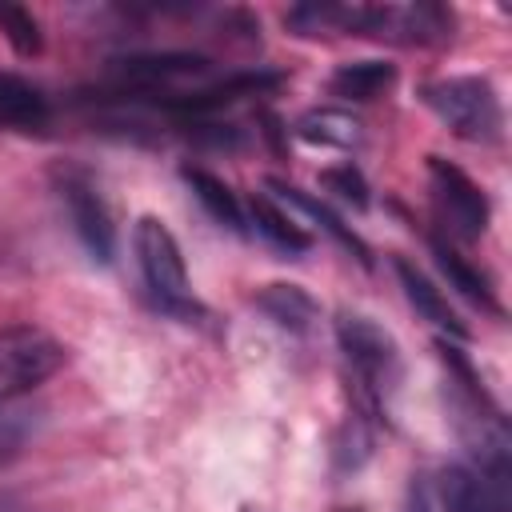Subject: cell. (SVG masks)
I'll return each mask as SVG.
<instances>
[{"label":"cell","instance_id":"cell-17","mask_svg":"<svg viewBox=\"0 0 512 512\" xmlns=\"http://www.w3.org/2000/svg\"><path fill=\"white\" fill-rule=\"evenodd\" d=\"M296 136L320 148H352L360 140V124L340 108H312L296 120Z\"/></svg>","mask_w":512,"mask_h":512},{"label":"cell","instance_id":"cell-6","mask_svg":"<svg viewBox=\"0 0 512 512\" xmlns=\"http://www.w3.org/2000/svg\"><path fill=\"white\" fill-rule=\"evenodd\" d=\"M428 188H432V204H436L448 236L480 240L488 232V220H492L488 196L464 168L448 164L444 156H428Z\"/></svg>","mask_w":512,"mask_h":512},{"label":"cell","instance_id":"cell-11","mask_svg":"<svg viewBox=\"0 0 512 512\" xmlns=\"http://www.w3.org/2000/svg\"><path fill=\"white\" fill-rule=\"evenodd\" d=\"M268 188H272V192L284 200V208H296V212H304L308 220H316V224H320V228H324V232H328V236H332V240H336L344 252H352V256H356L364 268L372 264L368 244H364V240L352 232V224H344V220H340V216H336V212H332L324 200H316V196H308V192H300V188H292V184H284V180H268Z\"/></svg>","mask_w":512,"mask_h":512},{"label":"cell","instance_id":"cell-7","mask_svg":"<svg viewBox=\"0 0 512 512\" xmlns=\"http://www.w3.org/2000/svg\"><path fill=\"white\" fill-rule=\"evenodd\" d=\"M204 72H208V60L196 52H136L112 64L120 92H140V96L160 92V100H172V88L180 80H196Z\"/></svg>","mask_w":512,"mask_h":512},{"label":"cell","instance_id":"cell-8","mask_svg":"<svg viewBox=\"0 0 512 512\" xmlns=\"http://www.w3.org/2000/svg\"><path fill=\"white\" fill-rule=\"evenodd\" d=\"M436 500L444 512H508V484L484 476L468 464H448L436 480Z\"/></svg>","mask_w":512,"mask_h":512},{"label":"cell","instance_id":"cell-3","mask_svg":"<svg viewBox=\"0 0 512 512\" xmlns=\"http://www.w3.org/2000/svg\"><path fill=\"white\" fill-rule=\"evenodd\" d=\"M424 104L448 124L460 140L472 144H496L504 132V108L496 88L484 76H444L420 88Z\"/></svg>","mask_w":512,"mask_h":512},{"label":"cell","instance_id":"cell-16","mask_svg":"<svg viewBox=\"0 0 512 512\" xmlns=\"http://www.w3.org/2000/svg\"><path fill=\"white\" fill-rule=\"evenodd\" d=\"M392 84H396V64L388 60H352L328 76V92L340 100H376Z\"/></svg>","mask_w":512,"mask_h":512},{"label":"cell","instance_id":"cell-14","mask_svg":"<svg viewBox=\"0 0 512 512\" xmlns=\"http://www.w3.org/2000/svg\"><path fill=\"white\" fill-rule=\"evenodd\" d=\"M44 124H48V96L32 80L16 72H0V128L32 132Z\"/></svg>","mask_w":512,"mask_h":512},{"label":"cell","instance_id":"cell-15","mask_svg":"<svg viewBox=\"0 0 512 512\" xmlns=\"http://www.w3.org/2000/svg\"><path fill=\"white\" fill-rule=\"evenodd\" d=\"M256 308L276 324V328H284V332H308L312 324H316V316H320V308H316V300L300 288V284H264L260 292H256Z\"/></svg>","mask_w":512,"mask_h":512},{"label":"cell","instance_id":"cell-12","mask_svg":"<svg viewBox=\"0 0 512 512\" xmlns=\"http://www.w3.org/2000/svg\"><path fill=\"white\" fill-rule=\"evenodd\" d=\"M244 216H248V224H252L272 248H280V252H288V256L312 248V236L296 224V216H292L288 208H280V204H276L272 196H264V192H256V196L244 204Z\"/></svg>","mask_w":512,"mask_h":512},{"label":"cell","instance_id":"cell-2","mask_svg":"<svg viewBox=\"0 0 512 512\" xmlns=\"http://www.w3.org/2000/svg\"><path fill=\"white\" fill-rule=\"evenodd\" d=\"M336 344L344 352V364L352 372L356 396L368 412H380V400L400 384V348L396 340L360 312L336 316Z\"/></svg>","mask_w":512,"mask_h":512},{"label":"cell","instance_id":"cell-20","mask_svg":"<svg viewBox=\"0 0 512 512\" xmlns=\"http://www.w3.org/2000/svg\"><path fill=\"white\" fill-rule=\"evenodd\" d=\"M0 28L16 44V52H24V56L40 52V28H36L32 12H24V8H0Z\"/></svg>","mask_w":512,"mask_h":512},{"label":"cell","instance_id":"cell-13","mask_svg":"<svg viewBox=\"0 0 512 512\" xmlns=\"http://www.w3.org/2000/svg\"><path fill=\"white\" fill-rule=\"evenodd\" d=\"M432 260H436V268L444 272L448 288H456L464 300H472V304L484 308V312H500V300H496V292H492V280H488L480 268H472L444 236H432Z\"/></svg>","mask_w":512,"mask_h":512},{"label":"cell","instance_id":"cell-19","mask_svg":"<svg viewBox=\"0 0 512 512\" xmlns=\"http://www.w3.org/2000/svg\"><path fill=\"white\" fill-rule=\"evenodd\" d=\"M320 184H324L328 192H336L344 204H356V208H364V204H368V184H364V176H360L352 164L324 168V172H320Z\"/></svg>","mask_w":512,"mask_h":512},{"label":"cell","instance_id":"cell-1","mask_svg":"<svg viewBox=\"0 0 512 512\" xmlns=\"http://www.w3.org/2000/svg\"><path fill=\"white\" fill-rule=\"evenodd\" d=\"M132 252H136L140 280H144V288H148V296L160 312L180 316V320L204 316L200 300L192 296L184 252H180L168 224H160L156 216H140L136 228H132Z\"/></svg>","mask_w":512,"mask_h":512},{"label":"cell","instance_id":"cell-21","mask_svg":"<svg viewBox=\"0 0 512 512\" xmlns=\"http://www.w3.org/2000/svg\"><path fill=\"white\" fill-rule=\"evenodd\" d=\"M404 512H432V492H428V484H412Z\"/></svg>","mask_w":512,"mask_h":512},{"label":"cell","instance_id":"cell-10","mask_svg":"<svg viewBox=\"0 0 512 512\" xmlns=\"http://www.w3.org/2000/svg\"><path fill=\"white\" fill-rule=\"evenodd\" d=\"M180 180L192 188V196L200 200V208L220 224V228H232V232H248V216H244V200L208 168L200 164H184L180 168Z\"/></svg>","mask_w":512,"mask_h":512},{"label":"cell","instance_id":"cell-22","mask_svg":"<svg viewBox=\"0 0 512 512\" xmlns=\"http://www.w3.org/2000/svg\"><path fill=\"white\" fill-rule=\"evenodd\" d=\"M244 512H248V508H244Z\"/></svg>","mask_w":512,"mask_h":512},{"label":"cell","instance_id":"cell-18","mask_svg":"<svg viewBox=\"0 0 512 512\" xmlns=\"http://www.w3.org/2000/svg\"><path fill=\"white\" fill-rule=\"evenodd\" d=\"M32 424H36V416L24 408V400L20 404H0V460L20 452V444L32 436Z\"/></svg>","mask_w":512,"mask_h":512},{"label":"cell","instance_id":"cell-4","mask_svg":"<svg viewBox=\"0 0 512 512\" xmlns=\"http://www.w3.org/2000/svg\"><path fill=\"white\" fill-rule=\"evenodd\" d=\"M64 344L32 324H12L0 332V404H20L44 380L64 368Z\"/></svg>","mask_w":512,"mask_h":512},{"label":"cell","instance_id":"cell-5","mask_svg":"<svg viewBox=\"0 0 512 512\" xmlns=\"http://www.w3.org/2000/svg\"><path fill=\"white\" fill-rule=\"evenodd\" d=\"M52 188H56L60 208H64L76 240L84 244V252L96 264H108L116 256V224H112V212H108L96 180L76 164H60L52 172Z\"/></svg>","mask_w":512,"mask_h":512},{"label":"cell","instance_id":"cell-9","mask_svg":"<svg viewBox=\"0 0 512 512\" xmlns=\"http://www.w3.org/2000/svg\"><path fill=\"white\" fill-rule=\"evenodd\" d=\"M392 272H396V280H400V288H404V300L432 324V328H440V332H448V336H456V340H464L468 336V328H464V320L452 312V304H448V296L412 264V260H404V256H392Z\"/></svg>","mask_w":512,"mask_h":512}]
</instances>
